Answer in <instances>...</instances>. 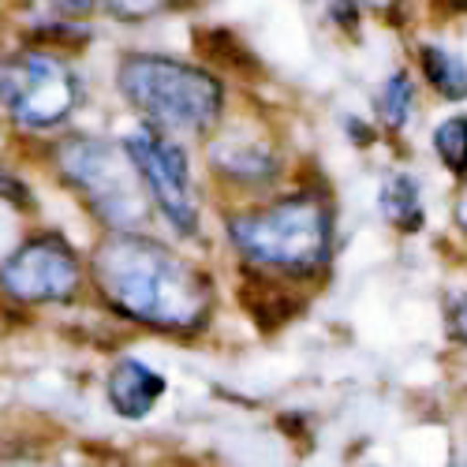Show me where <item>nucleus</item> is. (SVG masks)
<instances>
[{
    "label": "nucleus",
    "instance_id": "a211bd4d",
    "mask_svg": "<svg viewBox=\"0 0 467 467\" xmlns=\"http://www.w3.org/2000/svg\"><path fill=\"white\" fill-rule=\"evenodd\" d=\"M456 224L467 232V176H463V191H460V199H456Z\"/></svg>",
    "mask_w": 467,
    "mask_h": 467
},
{
    "label": "nucleus",
    "instance_id": "aec40b11",
    "mask_svg": "<svg viewBox=\"0 0 467 467\" xmlns=\"http://www.w3.org/2000/svg\"><path fill=\"white\" fill-rule=\"evenodd\" d=\"M449 5H452L456 12H467V0H449Z\"/></svg>",
    "mask_w": 467,
    "mask_h": 467
},
{
    "label": "nucleus",
    "instance_id": "dca6fc26",
    "mask_svg": "<svg viewBox=\"0 0 467 467\" xmlns=\"http://www.w3.org/2000/svg\"><path fill=\"white\" fill-rule=\"evenodd\" d=\"M0 199H5V202H16V206H26V202H30L26 183H23V180H16L5 165H0Z\"/></svg>",
    "mask_w": 467,
    "mask_h": 467
},
{
    "label": "nucleus",
    "instance_id": "f257e3e1",
    "mask_svg": "<svg viewBox=\"0 0 467 467\" xmlns=\"http://www.w3.org/2000/svg\"><path fill=\"white\" fill-rule=\"evenodd\" d=\"M90 277L116 315L161 333H199L213 315L202 269L139 232H109L94 247Z\"/></svg>",
    "mask_w": 467,
    "mask_h": 467
},
{
    "label": "nucleus",
    "instance_id": "ddd939ff",
    "mask_svg": "<svg viewBox=\"0 0 467 467\" xmlns=\"http://www.w3.org/2000/svg\"><path fill=\"white\" fill-rule=\"evenodd\" d=\"M434 150L452 176H467V116H449L434 128Z\"/></svg>",
    "mask_w": 467,
    "mask_h": 467
},
{
    "label": "nucleus",
    "instance_id": "6ab92c4d",
    "mask_svg": "<svg viewBox=\"0 0 467 467\" xmlns=\"http://www.w3.org/2000/svg\"><path fill=\"white\" fill-rule=\"evenodd\" d=\"M359 5H367V8H389L393 0H359Z\"/></svg>",
    "mask_w": 467,
    "mask_h": 467
},
{
    "label": "nucleus",
    "instance_id": "7ed1b4c3",
    "mask_svg": "<svg viewBox=\"0 0 467 467\" xmlns=\"http://www.w3.org/2000/svg\"><path fill=\"white\" fill-rule=\"evenodd\" d=\"M116 87L131 109L165 131L206 135L224 112V87L217 75L158 53H128L116 71Z\"/></svg>",
    "mask_w": 467,
    "mask_h": 467
},
{
    "label": "nucleus",
    "instance_id": "6e6552de",
    "mask_svg": "<svg viewBox=\"0 0 467 467\" xmlns=\"http://www.w3.org/2000/svg\"><path fill=\"white\" fill-rule=\"evenodd\" d=\"M210 161L224 180L251 183V187L274 180L281 169L277 150L251 131H224L221 142H213V150H210Z\"/></svg>",
    "mask_w": 467,
    "mask_h": 467
},
{
    "label": "nucleus",
    "instance_id": "f8f14e48",
    "mask_svg": "<svg viewBox=\"0 0 467 467\" xmlns=\"http://www.w3.org/2000/svg\"><path fill=\"white\" fill-rule=\"evenodd\" d=\"M411 112H415V87L408 79V71H393L378 94V116L389 131H400L411 120Z\"/></svg>",
    "mask_w": 467,
    "mask_h": 467
},
{
    "label": "nucleus",
    "instance_id": "9d476101",
    "mask_svg": "<svg viewBox=\"0 0 467 467\" xmlns=\"http://www.w3.org/2000/svg\"><path fill=\"white\" fill-rule=\"evenodd\" d=\"M378 210L385 213L389 224H397L404 232H419L422 228V191L419 180L408 172H393L381 191H378Z\"/></svg>",
    "mask_w": 467,
    "mask_h": 467
},
{
    "label": "nucleus",
    "instance_id": "0eeeda50",
    "mask_svg": "<svg viewBox=\"0 0 467 467\" xmlns=\"http://www.w3.org/2000/svg\"><path fill=\"white\" fill-rule=\"evenodd\" d=\"M83 288V262L75 247L46 232L0 262V292L12 303H71Z\"/></svg>",
    "mask_w": 467,
    "mask_h": 467
},
{
    "label": "nucleus",
    "instance_id": "20e7f679",
    "mask_svg": "<svg viewBox=\"0 0 467 467\" xmlns=\"http://www.w3.org/2000/svg\"><path fill=\"white\" fill-rule=\"evenodd\" d=\"M57 172L112 232H135L150 221L153 199L124 142L67 135L57 142Z\"/></svg>",
    "mask_w": 467,
    "mask_h": 467
},
{
    "label": "nucleus",
    "instance_id": "f03ea898",
    "mask_svg": "<svg viewBox=\"0 0 467 467\" xmlns=\"http://www.w3.org/2000/svg\"><path fill=\"white\" fill-rule=\"evenodd\" d=\"M228 240L262 274L315 277L333 254V206L315 191L288 194L228 221Z\"/></svg>",
    "mask_w": 467,
    "mask_h": 467
},
{
    "label": "nucleus",
    "instance_id": "9b49d317",
    "mask_svg": "<svg viewBox=\"0 0 467 467\" xmlns=\"http://www.w3.org/2000/svg\"><path fill=\"white\" fill-rule=\"evenodd\" d=\"M422 71L431 87L445 98V101H463L467 98V64L445 49V46H422Z\"/></svg>",
    "mask_w": 467,
    "mask_h": 467
},
{
    "label": "nucleus",
    "instance_id": "2eb2a0df",
    "mask_svg": "<svg viewBox=\"0 0 467 467\" xmlns=\"http://www.w3.org/2000/svg\"><path fill=\"white\" fill-rule=\"evenodd\" d=\"M445 326H449V337H452V340L467 344V292H452V296H449Z\"/></svg>",
    "mask_w": 467,
    "mask_h": 467
},
{
    "label": "nucleus",
    "instance_id": "f3484780",
    "mask_svg": "<svg viewBox=\"0 0 467 467\" xmlns=\"http://www.w3.org/2000/svg\"><path fill=\"white\" fill-rule=\"evenodd\" d=\"M49 5L60 12V16H67V19H75V16H87L98 0H49Z\"/></svg>",
    "mask_w": 467,
    "mask_h": 467
},
{
    "label": "nucleus",
    "instance_id": "4468645a",
    "mask_svg": "<svg viewBox=\"0 0 467 467\" xmlns=\"http://www.w3.org/2000/svg\"><path fill=\"white\" fill-rule=\"evenodd\" d=\"M165 8H172V0H105V12L116 16V19H124V23L150 19V16H158Z\"/></svg>",
    "mask_w": 467,
    "mask_h": 467
},
{
    "label": "nucleus",
    "instance_id": "1a4fd4ad",
    "mask_svg": "<svg viewBox=\"0 0 467 467\" xmlns=\"http://www.w3.org/2000/svg\"><path fill=\"white\" fill-rule=\"evenodd\" d=\"M165 393V378L142 359H120L105 378V397L116 415L146 419Z\"/></svg>",
    "mask_w": 467,
    "mask_h": 467
},
{
    "label": "nucleus",
    "instance_id": "39448f33",
    "mask_svg": "<svg viewBox=\"0 0 467 467\" xmlns=\"http://www.w3.org/2000/svg\"><path fill=\"white\" fill-rule=\"evenodd\" d=\"M79 101V75L49 49H23L0 64V105L16 128L49 131L64 124Z\"/></svg>",
    "mask_w": 467,
    "mask_h": 467
},
{
    "label": "nucleus",
    "instance_id": "423d86ee",
    "mask_svg": "<svg viewBox=\"0 0 467 467\" xmlns=\"http://www.w3.org/2000/svg\"><path fill=\"white\" fill-rule=\"evenodd\" d=\"M124 146L135 169L142 172L153 206L165 213V221L180 236H194L199 232V194L191 187V165L183 146L158 124H142L124 139Z\"/></svg>",
    "mask_w": 467,
    "mask_h": 467
}]
</instances>
